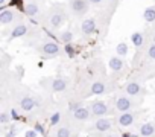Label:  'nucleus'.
I'll return each mask as SVG.
<instances>
[{
  "label": "nucleus",
  "mask_w": 155,
  "mask_h": 137,
  "mask_svg": "<svg viewBox=\"0 0 155 137\" xmlns=\"http://www.w3.org/2000/svg\"><path fill=\"white\" fill-rule=\"evenodd\" d=\"M18 105L23 111H32L37 105H38V101L34 98V96H23L20 101H18Z\"/></svg>",
  "instance_id": "obj_10"
},
{
  "label": "nucleus",
  "mask_w": 155,
  "mask_h": 137,
  "mask_svg": "<svg viewBox=\"0 0 155 137\" xmlns=\"http://www.w3.org/2000/svg\"><path fill=\"white\" fill-rule=\"evenodd\" d=\"M64 50L67 52V55H68L70 58H73V55H74V49H73V46H71L70 43H67V44L64 46Z\"/></svg>",
  "instance_id": "obj_29"
},
{
  "label": "nucleus",
  "mask_w": 155,
  "mask_h": 137,
  "mask_svg": "<svg viewBox=\"0 0 155 137\" xmlns=\"http://www.w3.org/2000/svg\"><path fill=\"white\" fill-rule=\"evenodd\" d=\"M90 3H93V5H97V3H102V0H88Z\"/></svg>",
  "instance_id": "obj_33"
},
{
  "label": "nucleus",
  "mask_w": 155,
  "mask_h": 137,
  "mask_svg": "<svg viewBox=\"0 0 155 137\" xmlns=\"http://www.w3.org/2000/svg\"><path fill=\"white\" fill-rule=\"evenodd\" d=\"M71 132H70V128L68 126H59L55 129V137H70Z\"/></svg>",
  "instance_id": "obj_20"
},
{
  "label": "nucleus",
  "mask_w": 155,
  "mask_h": 137,
  "mask_svg": "<svg viewBox=\"0 0 155 137\" xmlns=\"http://www.w3.org/2000/svg\"><path fill=\"white\" fill-rule=\"evenodd\" d=\"M9 114H11V117H12V120H18L20 119V114H18V111L12 107L11 108V111H9Z\"/></svg>",
  "instance_id": "obj_31"
},
{
  "label": "nucleus",
  "mask_w": 155,
  "mask_h": 137,
  "mask_svg": "<svg viewBox=\"0 0 155 137\" xmlns=\"http://www.w3.org/2000/svg\"><path fill=\"white\" fill-rule=\"evenodd\" d=\"M107 92V84L104 81H94L91 82L90 85V90H88V96H94V95H104Z\"/></svg>",
  "instance_id": "obj_12"
},
{
  "label": "nucleus",
  "mask_w": 155,
  "mask_h": 137,
  "mask_svg": "<svg viewBox=\"0 0 155 137\" xmlns=\"http://www.w3.org/2000/svg\"><path fill=\"white\" fill-rule=\"evenodd\" d=\"M49 122H50V125H52V126H55V125H58V123L61 122V113H59V111H56V113H53V114L50 116V120H49Z\"/></svg>",
  "instance_id": "obj_25"
},
{
  "label": "nucleus",
  "mask_w": 155,
  "mask_h": 137,
  "mask_svg": "<svg viewBox=\"0 0 155 137\" xmlns=\"http://www.w3.org/2000/svg\"><path fill=\"white\" fill-rule=\"evenodd\" d=\"M135 120H137V113H132V111L120 113V116L117 117V123L120 126H131L135 123Z\"/></svg>",
  "instance_id": "obj_8"
},
{
  "label": "nucleus",
  "mask_w": 155,
  "mask_h": 137,
  "mask_svg": "<svg viewBox=\"0 0 155 137\" xmlns=\"http://www.w3.org/2000/svg\"><path fill=\"white\" fill-rule=\"evenodd\" d=\"M17 132H18V126H17V125H12V126L6 131L5 137H15V135H17Z\"/></svg>",
  "instance_id": "obj_27"
},
{
  "label": "nucleus",
  "mask_w": 155,
  "mask_h": 137,
  "mask_svg": "<svg viewBox=\"0 0 155 137\" xmlns=\"http://www.w3.org/2000/svg\"><path fill=\"white\" fill-rule=\"evenodd\" d=\"M59 38H61V41L62 43H71L73 41V34L70 32V31H65V32H62L61 35H59Z\"/></svg>",
  "instance_id": "obj_23"
},
{
  "label": "nucleus",
  "mask_w": 155,
  "mask_h": 137,
  "mask_svg": "<svg viewBox=\"0 0 155 137\" xmlns=\"http://www.w3.org/2000/svg\"><path fill=\"white\" fill-rule=\"evenodd\" d=\"M5 2H6V0H0V8H2V9H5Z\"/></svg>",
  "instance_id": "obj_34"
},
{
  "label": "nucleus",
  "mask_w": 155,
  "mask_h": 137,
  "mask_svg": "<svg viewBox=\"0 0 155 137\" xmlns=\"http://www.w3.org/2000/svg\"><path fill=\"white\" fill-rule=\"evenodd\" d=\"M111 128H113V122H111V119H108V117H105V116L99 117V119L93 123V129L97 131V132H101V134L110 132Z\"/></svg>",
  "instance_id": "obj_3"
},
{
  "label": "nucleus",
  "mask_w": 155,
  "mask_h": 137,
  "mask_svg": "<svg viewBox=\"0 0 155 137\" xmlns=\"http://www.w3.org/2000/svg\"><path fill=\"white\" fill-rule=\"evenodd\" d=\"M84 104L81 102V101H71L70 104H68V111L70 113H73V111H76L78 108H79V107H82Z\"/></svg>",
  "instance_id": "obj_26"
},
{
  "label": "nucleus",
  "mask_w": 155,
  "mask_h": 137,
  "mask_svg": "<svg viewBox=\"0 0 155 137\" xmlns=\"http://www.w3.org/2000/svg\"><path fill=\"white\" fill-rule=\"evenodd\" d=\"M14 18H15V12L11 11V9L5 8L2 12H0V23H2V25H8V23L14 22Z\"/></svg>",
  "instance_id": "obj_16"
},
{
  "label": "nucleus",
  "mask_w": 155,
  "mask_h": 137,
  "mask_svg": "<svg viewBox=\"0 0 155 137\" xmlns=\"http://www.w3.org/2000/svg\"><path fill=\"white\" fill-rule=\"evenodd\" d=\"M132 96H120L116 99V110L120 113L125 111H132L135 108V102L131 99Z\"/></svg>",
  "instance_id": "obj_2"
},
{
  "label": "nucleus",
  "mask_w": 155,
  "mask_h": 137,
  "mask_svg": "<svg viewBox=\"0 0 155 137\" xmlns=\"http://www.w3.org/2000/svg\"><path fill=\"white\" fill-rule=\"evenodd\" d=\"M62 23H64V15H62V14H59V12L52 14V15H50V18H49V25H50L53 29H58Z\"/></svg>",
  "instance_id": "obj_17"
},
{
  "label": "nucleus",
  "mask_w": 155,
  "mask_h": 137,
  "mask_svg": "<svg viewBox=\"0 0 155 137\" xmlns=\"http://www.w3.org/2000/svg\"><path fill=\"white\" fill-rule=\"evenodd\" d=\"M25 137H38V131L34 128V129H28L25 132Z\"/></svg>",
  "instance_id": "obj_30"
},
{
  "label": "nucleus",
  "mask_w": 155,
  "mask_h": 137,
  "mask_svg": "<svg viewBox=\"0 0 155 137\" xmlns=\"http://www.w3.org/2000/svg\"><path fill=\"white\" fill-rule=\"evenodd\" d=\"M11 114L9 113H6V111H2V113H0V123H2V125H6V123H9L11 122Z\"/></svg>",
  "instance_id": "obj_24"
},
{
  "label": "nucleus",
  "mask_w": 155,
  "mask_h": 137,
  "mask_svg": "<svg viewBox=\"0 0 155 137\" xmlns=\"http://www.w3.org/2000/svg\"><path fill=\"white\" fill-rule=\"evenodd\" d=\"M147 56H149L152 61H155V43H152V44L149 46V49H147Z\"/></svg>",
  "instance_id": "obj_28"
},
{
  "label": "nucleus",
  "mask_w": 155,
  "mask_h": 137,
  "mask_svg": "<svg viewBox=\"0 0 155 137\" xmlns=\"http://www.w3.org/2000/svg\"><path fill=\"white\" fill-rule=\"evenodd\" d=\"M71 114H73V120H74V122H88L90 117L93 116L90 107H85V105L79 107L76 111H73Z\"/></svg>",
  "instance_id": "obj_4"
},
{
  "label": "nucleus",
  "mask_w": 155,
  "mask_h": 137,
  "mask_svg": "<svg viewBox=\"0 0 155 137\" xmlns=\"http://www.w3.org/2000/svg\"><path fill=\"white\" fill-rule=\"evenodd\" d=\"M81 31H82L84 35H91V34H94V31H96V22H94V18H87V20H84L82 25H81Z\"/></svg>",
  "instance_id": "obj_13"
},
{
  "label": "nucleus",
  "mask_w": 155,
  "mask_h": 137,
  "mask_svg": "<svg viewBox=\"0 0 155 137\" xmlns=\"http://www.w3.org/2000/svg\"><path fill=\"white\" fill-rule=\"evenodd\" d=\"M44 82H47V87L50 89V92L53 93H61L67 89L68 85V81L65 78H47V79H43Z\"/></svg>",
  "instance_id": "obj_1"
},
{
  "label": "nucleus",
  "mask_w": 155,
  "mask_h": 137,
  "mask_svg": "<svg viewBox=\"0 0 155 137\" xmlns=\"http://www.w3.org/2000/svg\"><path fill=\"white\" fill-rule=\"evenodd\" d=\"M104 137H117V134H108L107 132V134H104Z\"/></svg>",
  "instance_id": "obj_35"
},
{
  "label": "nucleus",
  "mask_w": 155,
  "mask_h": 137,
  "mask_svg": "<svg viewBox=\"0 0 155 137\" xmlns=\"http://www.w3.org/2000/svg\"><path fill=\"white\" fill-rule=\"evenodd\" d=\"M125 93H126L128 96H132V98L147 95V92H146L138 82H135V81H131V82H128V84L125 85Z\"/></svg>",
  "instance_id": "obj_5"
},
{
  "label": "nucleus",
  "mask_w": 155,
  "mask_h": 137,
  "mask_svg": "<svg viewBox=\"0 0 155 137\" xmlns=\"http://www.w3.org/2000/svg\"><path fill=\"white\" fill-rule=\"evenodd\" d=\"M116 52H117V55L119 56H126L128 55V44L126 43H119L117 46H116Z\"/></svg>",
  "instance_id": "obj_22"
},
{
  "label": "nucleus",
  "mask_w": 155,
  "mask_h": 137,
  "mask_svg": "<svg viewBox=\"0 0 155 137\" xmlns=\"http://www.w3.org/2000/svg\"><path fill=\"white\" fill-rule=\"evenodd\" d=\"M153 134H155V125L150 123V122L143 123V125L140 126V129H138V135H140V137H150V135H153Z\"/></svg>",
  "instance_id": "obj_14"
},
{
  "label": "nucleus",
  "mask_w": 155,
  "mask_h": 137,
  "mask_svg": "<svg viewBox=\"0 0 155 137\" xmlns=\"http://www.w3.org/2000/svg\"><path fill=\"white\" fill-rule=\"evenodd\" d=\"M88 0H71L70 2V6H71V11L76 14V15H82L88 11Z\"/></svg>",
  "instance_id": "obj_9"
},
{
  "label": "nucleus",
  "mask_w": 155,
  "mask_h": 137,
  "mask_svg": "<svg viewBox=\"0 0 155 137\" xmlns=\"http://www.w3.org/2000/svg\"><path fill=\"white\" fill-rule=\"evenodd\" d=\"M35 129L38 131V134H41V135H46V129H44V126H43L41 123H35Z\"/></svg>",
  "instance_id": "obj_32"
},
{
  "label": "nucleus",
  "mask_w": 155,
  "mask_h": 137,
  "mask_svg": "<svg viewBox=\"0 0 155 137\" xmlns=\"http://www.w3.org/2000/svg\"><path fill=\"white\" fill-rule=\"evenodd\" d=\"M28 31H29V28H28L26 25H18V26H15V28L12 29V32H11V35H9V40H15V38L25 37V35L28 34Z\"/></svg>",
  "instance_id": "obj_15"
},
{
  "label": "nucleus",
  "mask_w": 155,
  "mask_h": 137,
  "mask_svg": "<svg viewBox=\"0 0 155 137\" xmlns=\"http://www.w3.org/2000/svg\"><path fill=\"white\" fill-rule=\"evenodd\" d=\"M153 43H155V35H153Z\"/></svg>",
  "instance_id": "obj_36"
},
{
  "label": "nucleus",
  "mask_w": 155,
  "mask_h": 137,
  "mask_svg": "<svg viewBox=\"0 0 155 137\" xmlns=\"http://www.w3.org/2000/svg\"><path fill=\"white\" fill-rule=\"evenodd\" d=\"M143 18H144L147 23L155 22V6L146 8V9H144V12H143Z\"/></svg>",
  "instance_id": "obj_19"
},
{
  "label": "nucleus",
  "mask_w": 155,
  "mask_h": 137,
  "mask_svg": "<svg viewBox=\"0 0 155 137\" xmlns=\"http://www.w3.org/2000/svg\"><path fill=\"white\" fill-rule=\"evenodd\" d=\"M108 67H110V70H111V72H114V73H120L123 68H125L123 58H122V56H111L110 61H108Z\"/></svg>",
  "instance_id": "obj_11"
},
{
  "label": "nucleus",
  "mask_w": 155,
  "mask_h": 137,
  "mask_svg": "<svg viewBox=\"0 0 155 137\" xmlns=\"http://www.w3.org/2000/svg\"><path fill=\"white\" fill-rule=\"evenodd\" d=\"M90 110H91L93 116H96V117L107 116V114H108V111H110L108 105H107L104 101H93V102L90 104Z\"/></svg>",
  "instance_id": "obj_6"
},
{
  "label": "nucleus",
  "mask_w": 155,
  "mask_h": 137,
  "mask_svg": "<svg viewBox=\"0 0 155 137\" xmlns=\"http://www.w3.org/2000/svg\"><path fill=\"white\" fill-rule=\"evenodd\" d=\"M131 41H132V44H134L135 47H140V46L143 44V35H141L140 32H134V34L131 35Z\"/></svg>",
  "instance_id": "obj_21"
},
{
  "label": "nucleus",
  "mask_w": 155,
  "mask_h": 137,
  "mask_svg": "<svg viewBox=\"0 0 155 137\" xmlns=\"http://www.w3.org/2000/svg\"><path fill=\"white\" fill-rule=\"evenodd\" d=\"M41 52H43L44 56L53 58V56L59 55V46L55 41H46V43L41 44Z\"/></svg>",
  "instance_id": "obj_7"
},
{
  "label": "nucleus",
  "mask_w": 155,
  "mask_h": 137,
  "mask_svg": "<svg viewBox=\"0 0 155 137\" xmlns=\"http://www.w3.org/2000/svg\"><path fill=\"white\" fill-rule=\"evenodd\" d=\"M23 11H25V14H26L28 17H35V15L40 12V8H38L37 3H26Z\"/></svg>",
  "instance_id": "obj_18"
}]
</instances>
